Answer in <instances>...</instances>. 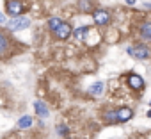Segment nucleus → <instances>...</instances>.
I'll return each instance as SVG.
<instances>
[{
	"mask_svg": "<svg viewBox=\"0 0 151 139\" xmlns=\"http://www.w3.org/2000/svg\"><path fill=\"white\" fill-rule=\"evenodd\" d=\"M133 118V111L130 107H121L116 111V119L117 123H124V121H130Z\"/></svg>",
	"mask_w": 151,
	"mask_h": 139,
	"instance_id": "3",
	"label": "nucleus"
},
{
	"mask_svg": "<svg viewBox=\"0 0 151 139\" xmlns=\"http://www.w3.org/2000/svg\"><path fill=\"white\" fill-rule=\"evenodd\" d=\"M93 18H94V23L96 25H107L110 22V13L105 11V9H98V11H94Z\"/></svg>",
	"mask_w": 151,
	"mask_h": 139,
	"instance_id": "2",
	"label": "nucleus"
},
{
	"mask_svg": "<svg viewBox=\"0 0 151 139\" xmlns=\"http://www.w3.org/2000/svg\"><path fill=\"white\" fill-rule=\"evenodd\" d=\"M78 7L82 13H89L94 9V4H93V0H78Z\"/></svg>",
	"mask_w": 151,
	"mask_h": 139,
	"instance_id": "9",
	"label": "nucleus"
},
{
	"mask_svg": "<svg viewBox=\"0 0 151 139\" xmlns=\"http://www.w3.org/2000/svg\"><path fill=\"white\" fill-rule=\"evenodd\" d=\"M71 32H73V29H71L69 23H60V25L53 30V34H55L57 39H68V38L71 36Z\"/></svg>",
	"mask_w": 151,
	"mask_h": 139,
	"instance_id": "1",
	"label": "nucleus"
},
{
	"mask_svg": "<svg viewBox=\"0 0 151 139\" xmlns=\"http://www.w3.org/2000/svg\"><path fill=\"white\" fill-rule=\"evenodd\" d=\"M126 4H128V6H133V4H135V0H126Z\"/></svg>",
	"mask_w": 151,
	"mask_h": 139,
	"instance_id": "19",
	"label": "nucleus"
},
{
	"mask_svg": "<svg viewBox=\"0 0 151 139\" xmlns=\"http://www.w3.org/2000/svg\"><path fill=\"white\" fill-rule=\"evenodd\" d=\"M57 132H59V135H62V137H64V135H68L69 128H68L66 125H59V127H57Z\"/></svg>",
	"mask_w": 151,
	"mask_h": 139,
	"instance_id": "17",
	"label": "nucleus"
},
{
	"mask_svg": "<svg viewBox=\"0 0 151 139\" xmlns=\"http://www.w3.org/2000/svg\"><path fill=\"white\" fill-rule=\"evenodd\" d=\"M7 48H9V39H7L2 32H0V55H2Z\"/></svg>",
	"mask_w": 151,
	"mask_h": 139,
	"instance_id": "12",
	"label": "nucleus"
},
{
	"mask_svg": "<svg viewBox=\"0 0 151 139\" xmlns=\"http://www.w3.org/2000/svg\"><path fill=\"white\" fill-rule=\"evenodd\" d=\"M34 109H36V112H37L39 118H48V107L43 102H36L34 104Z\"/></svg>",
	"mask_w": 151,
	"mask_h": 139,
	"instance_id": "8",
	"label": "nucleus"
},
{
	"mask_svg": "<svg viewBox=\"0 0 151 139\" xmlns=\"http://www.w3.org/2000/svg\"><path fill=\"white\" fill-rule=\"evenodd\" d=\"M60 23H62V22H60V18H57V16H53V18H50V20H48V27H50L52 30H55Z\"/></svg>",
	"mask_w": 151,
	"mask_h": 139,
	"instance_id": "15",
	"label": "nucleus"
},
{
	"mask_svg": "<svg viewBox=\"0 0 151 139\" xmlns=\"http://www.w3.org/2000/svg\"><path fill=\"white\" fill-rule=\"evenodd\" d=\"M128 54L130 55H133V57H137V59H147L151 54H149V50H147V46H137V48H128Z\"/></svg>",
	"mask_w": 151,
	"mask_h": 139,
	"instance_id": "4",
	"label": "nucleus"
},
{
	"mask_svg": "<svg viewBox=\"0 0 151 139\" xmlns=\"http://www.w3.org/2000/svg\"><path fill=\"white\" fill-rule=\"evenodd\" d=\"M140 34H142L144 39H149V38H151V23H149V22H144V23H142Z\"/></svg>",
	"mask_w": 151,
	"mask_h": 139,
	"instance_id": "11",
	"label": "nucleus"
},
{
	"mask_svg": "<svg viewBox=\"0 0 151 139\" xmlns=\"http://www.w3.org/2000/svg\"><path fill=\"white\" fill-rule=\"evenodd\" d=\"M0 23H6V16L2 13H0Z\"/></svg>",
	"mask_w": 151,
	"mask_h": 139,
	"instance_id": "18",
	"label": "nucleus"
},
{
	"mask_svg": "<svg viewBox=\"0 0 151 139\" xmlns=\"http://www.w3.org/2000/svg\"><path fill=\"white\" fill-rule=\"evenodd\" d=\"M32 125V118L30 116H23V118H20V121H18V127L20 128H29Z\"/></svg>",
	"mask_w": 151,
	"mask_h": 139,
	"instance_id": "13",
	"label": "nucleus"
},
{
	"mask_svg": "<svg viewBox=\"0 0 151 139\" xmlns=\"http://www.w3.org/2000/svg\"><path fill=\"white\" fill-rule=\"evenodd\" d=\"M105 119H107L109 123H117V119H116V111H109V112H105Z\"/></svg>",
	"mask_w": 151,
	"mask_h": 139,
	"instance_id": "16",
	"label": "nucleus"
},
{
	"mask_svg": "<svg viewBox=\"0 0 151 139\" xmlns=\"http://www.w3.org/2000/svg\"><path fill=\"white\" fill-rule=\"evenodd\" d=\"M30 27V20L29 18H14L13 22H9V29L18 30V29H27Z\"/></svg>",
	"mask_w": 151,
	"mask_h": 139,
	"instance_id": "6",
	"label": "nucleus"
},
{
	"mask_svg": "<svg viewBox=\"0 0 151 139\" xmlns=\"http://www.w3.org/2000/svg\"><path fill=\"white\" fill-rule=\"evenodd\" d=\"M128 84L132 89H144V80L140 75H135V73L128 75Z\"/></svg>",
	"mask_w": 151,
	"mask_h": 139,
	"instance_id": "7",
	"label": "nucleus"
},
{
	"mask_svg": "<svg viewBox=\"0 0 151 139\" xmlns=\"http://www.w3.org/2000/svg\"><path fill=\"white\" fill-rule=\"evenodd\" d=\"M7 13L13 16H20L23 13V4L18 0H11V2H7Z\"/></svg>",
	"mask_w": 151,
	"mask_h": 139,
	"instance_id": "5",
	"label": "nucleus"
},
{
	"mask_svg": "<svg viewBox=\"0 0 151 139\" xmlns=\"http://www.w3.org/2000/svg\"><path fill=\"white\" fill-rule=\"evenodd\" d=\"M87 30H89V27H78L77 30H73L71 34H75V38H77V39H84V36H86Z\"/></svg>",
	"mask_w": 151,
	"mask_h": 139,
	"instance_id": "14",
	"label": "nucleus"
},
{
	"mask_svg": "<svg viewBox=\"0 0 151 139\" xmlns=\"http://www.w3.org/2000/svg\"><path fill=\"white\" fill-rule=\"evenodd\" d=\"M103 91H105V84L103 82H96V84L91 86V95H94V96H101Z\"/></svg>",
	"mask_w": 151,
	"mask_h": 139,
	"instance_id": "10",
	"label": "nucleus"
}]
</instances>
